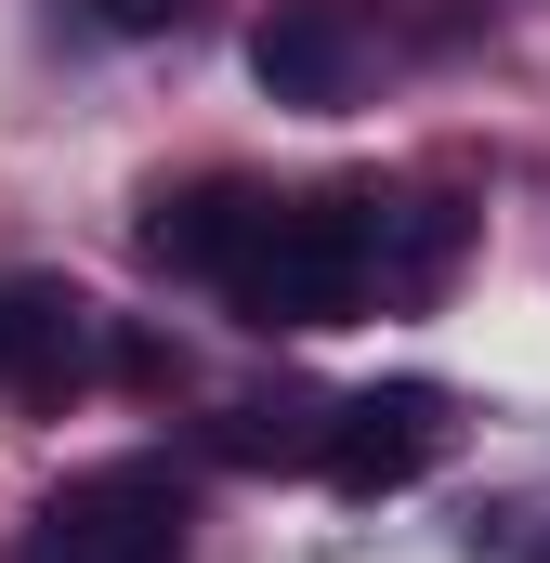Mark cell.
<instances>
[{"instance_id":"1","label":"cell","mask_w":550,"mask_h":563,"mask_svg":"<svg viewBox=\"0 0 550 563\" xmlns=\"http://www.w3.org/2000/svg\"><path fill=\"white\" fill-rule=\"evenodd\" d=\"M367 288H381V197H263L223 263V301L250 328H341Z\"/></svg>"},{"instance_id":"2","label":"cell","mask_w":550,"mask_h":563,"mask_svg":"<svg viewBox=\"0 0 550 563\" xmlns=\"http://www.w3.org/2000/svg\"><path fill=\"white\" fill-rule=\"evenodd\" d=\"M13 563H184V472L170 459H106L79 472Z\"/></svg>"},{"instance_id":"3","label":"cell","mask_w":550,"mask_h":563,"mask_svg":"<svg viewBox=\"0 0 550 563\" xmlns=\"http://www.w3.org/2000/svg\"><path fill=\"white\" fill-rule=\"evenodd\" d=\"M432 459H446V394H432V380H381V394L328 407V445H315V472H328L341 498H394Z\"/></svg>"},{"instance_id":"4","label":"cell","mask_w":550,"mask_h":563,"mask_svg":"<svg viewBox=\"0 0 550 563\" xmlns=\"http://www.w3.org/2000/svg\"><path fill=\"white\" fill-rule=\"evenodd\" d=\"M92 354H106L92 288H66V276H0V394L66 407V394L92 380Z\"/></svg>"},{"instance_id":"5","label":"cell","mask_w":550,"mask_h":563,"mask_svg":"<svg viewBox=\"0 0 550 563\" xmlns=\"http://www.w3.org/2000/svg\"><path fill=\"white\" fill-rule=\"evenodd\" d=\"M250 79H263L275 106H354V79H367V26H354L341 0H275L263 26H250Z\"/></svg>"},{"instance_id":"6","label":"cell","mask_w":550,"mask_h":563,"mask_svg":"<svg viewBox=\"0 0 550 563\" xmlns=\"http://www.w3.org/2000/svg\"><path fill=\"white\" fill-rule=\"evenodd\" d=\"M250 210H263L250 184H184V197L144 210V263H157V276H210V288H223L237 236H250Z\"/></svg>"},{"instance_id":"7","label":"cell","mask_w":550,"mask_h":563,"mask_svg":"<svg viewBox=\"0 0 550 563\" xmlns=\"http://www.w3.org/2000/svg\"><path fill=\"white\" fill-rule=\"evenodd\" d=\"M92 13H106V26H119V40H170V26H184V13H197V0H92Z\"/></svg>"}]
</instances>
